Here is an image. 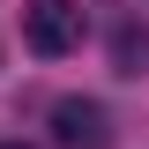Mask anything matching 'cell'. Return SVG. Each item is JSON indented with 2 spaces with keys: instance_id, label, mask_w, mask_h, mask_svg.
<instances>
[{
  "instance_id": "2",
  "label": "cell",
  "mask_w": 149,
  "mask_h": 149,
  "mask_svg": "<svg viewBox=\"0 0 149 149\" xmlns=\"http://www.w3.org/2000/svg\"><path fill=\"white\" fill-rule=\"evenodd\" d=\"M52 142L60 149H112V112L97 97H60L52 104Z\"/></svg>"
},
{
  "instance_id": "3",
  "label": "cell",
  "mask_w": 149,
  "mask_h": 149,
  "mask_svg": "<svg viewBox=\"0 0 149 149\" xmlns=\"http://www.w3.org/2000/svg\"><path fill=\"white\" fill-rule=\"evenodd\" d=\"M112 52H119V74H149V30H134V22H127Z\"/></svg>"
},
{
  "instance_id": "4",
  "label": "cell",
  "mask_w": 149,
  "mask_h": 149,
  "mask_svg": "<svg viewBox=\"0 0 149 149\" xmlns=\"http://www.w3.org/2000/svg\"><path fill=\"white\" fill-rule=\"evenodd\" d=\"M0 149H30V142H0Z\"/></svg>"
},
{
  "instance_id": "1",
  "label": "cell",
  "mask_w": 149,
  "mask_h": 149,
  "mask_svg": "<svg viewBox=\"0 0 149 149\" xmlns=\"http://www.w3.org/2000/svg\"><path fill=\"white\" fill-rule=\"evenodd\" d=\"M82 30H90L82 0H22V45L30 52L67 60V52H82Z\"/></svg>"
}]
</instances>
